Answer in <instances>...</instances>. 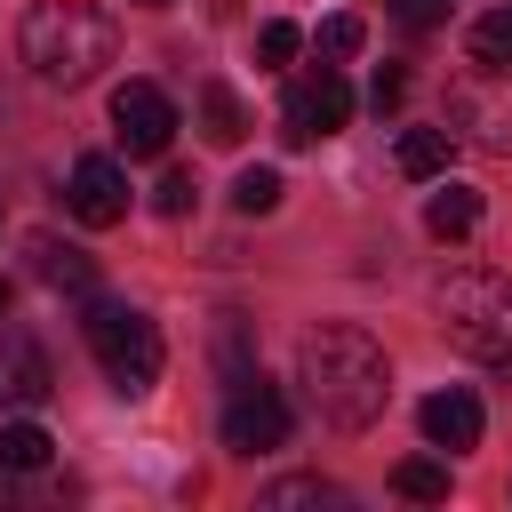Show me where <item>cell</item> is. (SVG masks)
I'll return each mask as SVG.
<instances>
[{
	"mask_svg": "<svg viewBox=\"0 0 512 512\" xmlns=\"http://www.w3.org/2000/svg\"><path fill=\"white\" fill-rule=\"evenodd\" d=\"M296 384H304V400H312L320 424L368 432V424L384 416V400H392V360H384V344H376L368 328L320 320V328H304V344H296Z\"/></svg>",
	"mask_w": 512,
	"mask_h": 512,
	"instance_id": "1",
	"label": "cell"
},
{
	"mask_svg": "<svg viewBox=\"0 0 512 512\" xmlns=\"http://www.w3.org/2000/svg\"><path fill=\"white\" fill-rule=\"evenodd\" d=\"M16 48L32 64V80L48 88H88L112 56H120V24L96 0H32L16 24Z\"/></svg>",
	"mask_w": 512,
	"mask_h": 512,
	"instance_id": "2",
	"label": "cell"
},
{
	"mask_svg": "<svg viewBox=\"0 0 512 512\" xmlns=\"http://www.w3.org/2000/svg\"><path fill=\"white\" fill-rule=\"evenodd\" d=\"M432 312H440V336L464 352V360H488L504 368L512 360V280L488 272V264H464L432 288Z\"/></svg>",
	"mask_w": 512,
	"mask_h": 512,
	"instance_id": "3",
	"label": "cell"
},
{
	"mask_svg": "<svg viewBox=\"0 0 512 512\" xmlns=\"http://www.w3.org/2000/svg\"><path fill=\"white\" fill-rule=\"evenodd\" d=\"M80 336H88V352H96V368L112 376V392H152L160 384V360H168V344H160V328L136 312V304H120V296H88V312H80Z\"/></svg>",
	"mask_w": 512,
	"mask_h": 512,
	"instance_id": "4",
	"label": "cell"
},
{
	"mask_svg": "<svg viewBox=\"0 0 512 512\" xmlns=\"http://www.w3.org/2000/svg\"><path fill=\"white\" fill-rule=\"evenodd\" d=\"M440 128L456 136V144H472V152H512V80L496 72V64H480V72H464L456 88H448V112H440Z\"/></svg>",
	"mask_w": 512,
	"mask_h": 512,
	"instance_id": "5",
	"label": "cell"
},
{
	"mask_svg": "<svg viewBox=\"0 0 512 512\" xmlns=\"http://www.w3.org/2000/svg\"><path fill=\"white\" fill-rule=\"evenodd\" d=\"M344 120H352V88H344L336 64H320L312 80H288V96H280V136H288V144L336 136Z\"/></svg>",
	"mask_w": 512,
	"mask_h": 512,
	"instance_id": "6",
	"label": "cell"
},
{
	"mask_svg": "<svg viewBox=\"0 0 512 512\" xmlns=\"http://www.w3.org/2000/svg\"><path fill=\"white\" fill-rule=\"evenodd\" d=\"M224 448H232V456H272V448H288V400H280L264 376L232 384V400H224Z\"/></svg>",
	"mask_w": 512,
	"mask_h": 512,
	"instance_id": "7",
	"label": "cell"
},
{
	"mask_svg": "<svg viewBox=\"0 0 512 512\" xmlns=\"http://www.w3.org/2000/svg\"><path fill=\"white\" fill-rule=\"evenodd\" d=\"M112 128H120L128 152H168V136H176V104H168V88H152V80H120V88H112Z\"/></svg>",
	"mask_w": 512,
	"mask_h": 512,
	"instance_id": "8",
	"label": "cell"
},
{
	"mask_svg": "<svg viewBox=\"0 0 512 512\" xmlns=\"http://www.w3.org/2000/svg\"><path fill=\"white\" fill-rule=\"evenodd\" d=\"M64 200H72V216L80 224H120L128 216V176H120V160L112 152H80L72 160V184H64Z\"/></svg>",
	"mask_w": 512,
	"mask_h": 512,
	"instance_id": "9",
	"label": "cell"
},
{
	"mask_svg": "<svg viewBox=\"0 0 512 512\" xmlns=\"http://www.w3.org/2000/svg\"><path fill=\"white\" fill-rule=\"evenodd\" d=\"M48 392H56V368H48V352H40L32 336H0V408L32 416Z\"/></svg>",
	"mask_w": 512,
	"mask_h": 512,
	"instance_id": "10",
	"label": "cell"
},
{
	"mask_svg": "<svg viewBox=\"0 0 512 512\" xmlns=\"http://www.w3.org/2000/svg\"><path fill=\"white\" fill-rule=\"evenodd\" d=\"M416 424H424V440L440 448V456H456V448H480V400L464 392V384H448V392H432L424 408H416Z\"/></svg>",
	"mask_w": 512,
	"mask_h": 512,
	"instance_id": "11",
	"label": "cell"
},
{
	"mask_svg": "<svg viewBox=\"0 0 512 512\" xmlns=\"http://www.w3.org/2000/svg\"><path fill=\"white\" fill-rule=\"evenodd\" d=\"M24 256H32V280H40V288H56V296H80V304L96 296V264H88L72 240H56V232H32V240H24Z\"/></svg>",
	"mask_w": 512,
	"mask_h": 512,
	"instance_id": "12",
	"label": "cell"
},
{
	"mask_svg": "<svg viewBox=\"0 0 512 512\" xmlns=\"http://www.w3.org/2000/svg\"><path fill=\"white\" fill-rule=\"evenodd\" d=\"M392 160H400V176H416V184H440V176H448V160H456V136H448V128H400Z\"/></svg>",
	"mask_w": 512,
	"mask_h": 512,
	"instance_id": "13",
	"label": "cell"
},
{
	"mask_svg": "<svg viewBox=\"0 0 512 512\" xmlns=\"http://www.w3.org/2000/svg\"><path fill=\"white\" fill-rule=\"evenodd\" d=\"M472 224H480V192H472V184H440V192L424 200V232H432V240H464Z\"/></svg>",
	"mask_w": 512,
	"mask_h": 512,
	"instance_id": "14",
	"label": "cell"
},
{
	"mask_svg": "<svg viewBox=\"0 0 512 512\" xmlns=\"http://www.w3.org/2000/svg\"><path fill=\"white\" fill-rule=\"evenodd\" d=\"M344 512V488L336 480H320V472H304V480H272L264 488V512Z\"/></svg>",
	"mask_w": 512,
	"mask_h": 512,
	"instance_id": "15",
	"label": "cell"
},
{
	"mask_svg": "<svg viewBox=\"0 0 512 512\" xmlns=\"http://www.w3.org/2000/svg\"><path fill=\"white\" fill-rule=\"evenodd\" d=\"M200 136H208V144H240V136H248V104H240L232 88H216V80L200 88Z\"/></svg>",
	"mask_w": 512,
	"mask_h": 512,
	"instance_id": "16",
	"label": "cell"
},
{
	"mask_svg": "<svg viewBox=\"0 0 512 512\" xmlns=\"http://www.w3.org/2000/svg\"><path fill=\"white\" fill-rule=\"evenodd\" d=\"M56 456V440L32 424V416H16V424H0V472H40Z\"/></svg>",
	"mask_w": 512,
	"mask_h": 512,
	"instance_id": "17",
	"label": "cell"
},
{
	"mask_svg": "<svg viewBox=\"0 0 512 512\" xmlns=\"http://www.w3.org/2000/svg\"><path fill=\"white\" fill-rule=\"evenodd\" d=\"M216 376L224 384H248L256 376V344H248V320L240 312H224V328H216Z\"/></svg>",
	"mask_w": 512,
	"mask_h": 512,
	"instance_id": "18",
	"label": "cell"
},
{
	"mask_svg": "<svg viewBox=\"0 0 512 512\" xmlns=\"http://www.w3.org/2000/svg\"><path fill=\"white\" fill-rule=\"evenodd\" d=\"M392 488H400L408 504H440V496H448V464H440V456H408V464H392Z\"/></svg>",
	"mask_w": 512,
	"mask_h": 512,
	"instance_id": "19",
	"label": "cell"
},
{
	"mask_svg": "<svg viewBox=\"0 0 512 512\" xmlns=\"http://www.w3.org/2000/svg\"><path fill=\"white\" fill-rule=\"evenodd\" d=\"M232 208L240 216H272L280 208V168H240L232 176Z\"/></svg>",
	"mask_w": 512,
	"mask_h": 512,
	"instance_id": "20",
	"label": "cell"
},
{
	"mask_svg": "<svg viewBox=\"0 0 512 512\" xmlns=\"http://www.w3.org/2000/svg\"><path fill=\"white\" fill-rule=\"evenodd\" d=\"M472 64H512V0L472 24Z\"/></svg>",
	"mask_w": 512,
	"mask_h": 512,
	"instance_id": "21",
	"label": "cell"
},
{
	"mask_svg": "<svg viewBox=\"0 0 512 512\" xmlns=\"http://www.w3.org/2000/svg\"><path fill=\"white\" fill-rule=\"evenodd\" d=\"M360 40H368V24H360V16H320V32H312L320 64H344V56H360Z\"/></svg>",
	"mask_w": 512,
	"mask_h": 512,
	"instance_id": "22",
	"label": "cell"
},
{
	"mask_svg": "<svg viewBox=\"0 0 512 512\" xmlns=\"http://www.w3.org/2000/svg\"><path fill=\"white\" fill-rule=\"evenodd\" d=\"M296 48H304V32H296L288 16L256 24V64H264V72H288V64H296Z\"/></svg>",
	"mask_w": 512,
	"mask_h": 512,
	"instance_id": "23",
	"label": "cell"
},
{
	"mask_svg": "<svg viewBox=\"0 0 512 512\" xmlns=\"http://www.w3.org/2000/svg\"><path fill=\"white\" fill-rule=\"evenodd\" d=\"M192 192H200V184H192L184 168H168V176H160V192H152V208H160V216H184V208H192Z\"/></svg>",
	"mask_w": 512,
	"mask_h": 512,
	"instance_id": "24",
	"label": "cell"
},
{
	"mask_svg": "<svg viewBox=\"0 0 512 512\" xmlns=\"http://www.w3.org/2000/svg\"><path fill=\"white\" fill-rule=\"evenodd\" d=\"M400 96H408V72H400V64H384V72L368 80V104H376V112H400Z\"/></svg>",
	"mask_w": 512,
	"mask_h": 512,
	"instance_id": "25",
	"label": "cell"
},
{
	"mask_svg": "<svg viewBox=\"0 0 512 512\" xmlns=\"http://www.w3.org/2000/svg\"><path fill=\"white\" fill-rule=\"evenodd\" d=\"M400 8V24L408 32H432V24H448V0H392Z\"/></svg>",
	"mask_w": 512,
	"mask_h": 512,
	"instance_id": "26",
	"label": "cell"
},
{
	"mask_svg": "<svg viewBox=\"0 0 512 512\" xmlns=\"http://www.w3.org/2000/svg\"><path fill=\"white\" fill-rule=\"evenodd\" d=\"M0 312H8V280H0Z\"/></svg>",
	"mask_w": 512,
	"mask_h": 512,
	"instance_id": "27",
	"label": "cell"
},
{
	"mask_svg": "<svg viewBox=\"0 0 512 512\" xmlns=\"http://www.w3.org/2000/svg\"><path fill=\"white\" fill-rule=\"evenodd\" d=\"M136 8H168V0H136Z\"/></svg>",
	"mask_w": 512,
	"mask_h": 512,
	"instance_id": "28",
	"label": "cell"
}]
</instances>
